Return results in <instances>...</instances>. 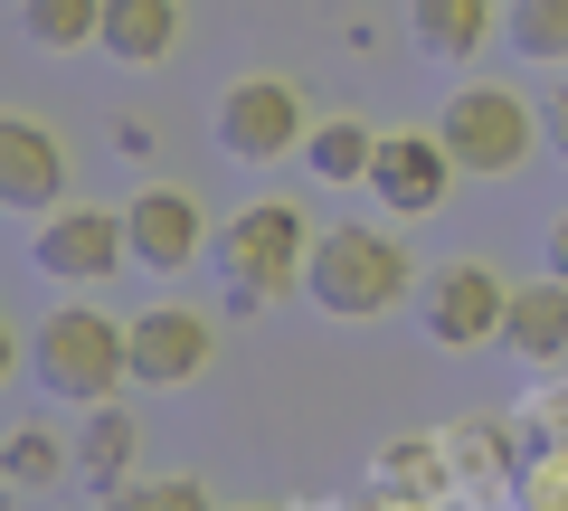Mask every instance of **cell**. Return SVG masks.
<instances>
[{
  "label": "cell",
  "instance_id": "6da1fadb",
  "mask_svg": "<svg viewBox=\"0 0 568 511\" xmlns=\"http://www.w3.org/2000/svg\"><path fill=\"white\" fill-rule=\"evenodd\" d=\"M313 237L323 227L304 218L294 200H246L237 218L219 227V275H227V304L237 313H275V304H294L304 294V275H313Z\"/></svg>",
  "mask_w": 568,
  "mask_h": 511
},
{
  "label": "cell",
  "instance_id": "7a4b0ae2",
  "mask_svg": "<svg viewBox=\"0 0 568 511\" xmlns=\"http://www.w3.org/2000/svg\"><path fill=\"white\" fill-rule=\"evenodd\" d=\"M417 294V266H407V246L369 218H342L313 237V275H304V304L323 323H379Z\"/></svg>",
  "mask_w": 568,
  "mask_h": 511
},
{
  "label": "cell",
  "instance_id": "3957f363",
  "mask_svg": "<svg viewBox=\"0 0 568 511\" xmlns=\"http://www.w3.org/2000/svg\"><path fill=\"white\" fill-rule=\"evenodd\" d=\"M436 133H446L455 171H474V181H521L530 152L549 143V114L511 76H465L446 95V114H436Z\"/></svg>",
  "mask_w": 568,
  "mask_h": 511
},
{
  "label": "cell",
  "instance_id": "277c9868",
  "mask_svg": "<svg viewBox=\"0 0 568 511\" xmlns=\"http://www.w3.org/2000/svg\"><path fill=\"white\" fill-rule=\"evenodd\" d=\"M29 369H39V389L67 398V408H95V398H114L123 379H133V331L114 323L104 304H58L39 313V331H29Z\"/></svg>",
  "mask_w": 568,
  "mask_h": 511
},
{
  "label": "cell",
  "instance_id": "5b68a950",
  "mask_svg": "<svg viewBox=\"0 0 568 511\" xmlns=\"http://www.w3.org/2000/svg\"><path fill=\"white\" fill-rule=\"evenodd\" d=\"M304 133H313V114H304V85H294V76H237V85H219L209 143H219L237 171H275L284 152H304Z\"/></svg>",
  "mask_w": 568,
  "mask_h": 511
},
{
  "label": "cell",
  "instance_id": "8992f818",
  "mask_svg": "<svg viewBox=\"0 0 568 511\" xmlns=\"http://www.w3.org/2000/svg\"><path fill=\"white\" fill-rule=\"evenodd\" d=\"M503 323H511V285L484 256H455V266L417 275V331L436 350H484V341H503Z\"/></svg>",
  "mask_w": 568,
  "mask_h": 511
},
{
  "label": "cell",
  "instance_id": "52a82bcc",
  "mask_svg": "<svg viewBox=\"0 0 568 511\" xmlns=\"http://www.w3.org/2000/svg\"><path fill=\"white\" fill-rule=\"evenodd\" d=\"M123 246H133L142 275H190L219 246V227H209V208L190 200L181 181H142L133 200H123Z\"/></svg>",
  "mask_w": 568,
  "mask_h": 511
},
{
  "label": "cell",
  "instance_id": "ba28073f",
  "mask_svg": "<svg viewBox=\"0 0 568 511\" xmlns=\"http://www.w3.org/2000/svg\"><path fill=\"white\" fill-rule=\"evenodd\" d=\"M133 246H123V208H85V200H67V208H48V218H29V266L48 275V285H104V275L123 266Z\"/></svg>",
  "mask_w": 568,
  "mask_h": 511
},
{
  "label": "cell",
  "instance_id": "9c48e42d",
  "mask_svg": "<svg viewBox=\"0 0 568 511\" xmlns=\"http://www.w3.org/2000/svg\"><path fill=\"white\" fill-rule=\"evenodd\" d=\"M123 331H133V389H190L219 350V323L190 304H142L123 313Z\"/></svg>",
  "mask_w": 568,
  "mask_h": 511
},
{
  "label": "cell",
  "instance_id": "30bf717a",
  "mask_svg": "<svg viewBox=\"0 0 568 511\" xmlns=\"http://www.w3.org/2000/svg\"><path fill=\"white\" fill-rule=\"evenodd\" d=\"M455 190V152L446 133H379V162H369V200L388 218H436Z\"/></svg>",
  "mask_w": 568,
  "mask_h": 511
},
{
  "label": "cell",
  "instance_id": "8fae6325",
  "mask_svg": "<svg viewBox=\"0 0 568 511\" xmlns=\"http://www.w3.org/2000/svg\"><path fill=\"white\" fill-rule=\"evenodd\" d=\"M0 208H10V218L67 208V143L39 114H0Z\"/></svg>",
  "mask_w": 568,
  "mask_h": 511
},
{
  "label": "cell",
  "instance_id": "7c38bea8",
  "mask_svg": "<svg viewBox=\"0 0 568 511\" xmlns=\"http://www.w3.org/2000/svg\"><path fill=\"white\" fill-rule=\"evenodd\" d=\"M503 29V0H407V39L436 67H474Z\"/></svg>",
  "mask_w": 568,
  "mask_h": 511
},
{
  "label": "cell",
  "instance_id": "4fadbf2b",
  "mask_svg": "<svg viewBox=\"0 0 568 511\" xmlns=\"http://www.w3.org/2000/svg\"><path fill=\"white\" fill-rule=\"evenodd\" d=\"M503 350L521 369H568V275H540V285H511V323Z\"/></svg>",
  "mask_w": 568,
  "mask_h": 511
},
{
  "label": "cell",
  "instance_id": "5bb4252c",
  "mask_svg": "<svg viewBox=\"0 0 568 511\" xmlns=\"http://www.w3.org/2000/svg\"><path fill=\"white\" fill-rule=\"evenodd\" d=\"M77 483H95V492H114V483H133V454H142V427H133V408L123 398H95V408L77 417Z\"/></svg>",
  "mask_w": 568,
  "mask_h": 511
},
{
  "label": "cell",
  "instance_id": "9a60e30c",
  "mask_svg": "<svg viewBox=\"0 0 568 511\" xmlns=\"http://www.w3.org/2000/svg\"><path fill=\"white\" fill-rule=\"evenodd\" d=\"M104 58L114 67H162L181 48V0H104Z\"/></svg>",
  "mask_w": 568,
  "mask_h": 511
},
{
  "label": "cell",
  "instance_id": "2e32d148",
  "mask_svg": "<svg viewBox=\"0 0 568 511\" xmlns=\"http://www.w3.org/2000/svg\"><path fill=\"white\" fill-rule=\"evenodd\" d=\"M369 162H379V133L351 123V114L304 133V171H313V181H332V190H369Z\"/></svg>",
  "mask_w": 568,
  "mask_h": 511
},
{
  "label": "cell",
  "instance_id": "e0dca14e",
  "mask_svg": "<svg viewBox=\"0 0 568 511\" xmlns=\"http://www.w3.org/2000/svg\"><path fill=\"white\" fill-rule=\"evenodd\" d=\"M20 39L39 58H77L104 39V0H20Z\"/></svg>",
  "mask_w": 568,
  "mask_h": 511
},
{
  "label": "cell",
  "instance_id": "ac0fdd59",
  "mask_svg": "<svg viewBox=\"0 0 568 511\" xmlns=\"http://www.w3.org/2000/svg\"><path fill=\"white\" fill-rule=\"evenodd\" d=\"M503 48L521 67H568V0H503Z\"/></svg>",
  "mask_w": 568,
  "mask_h": 511
},
{
  "label": "cell",
  "instance_id": "d6986e66",
  "mask_svg": "<svg viewBox=\"0 0 568 511\" xmlns=\"http://www.w3.org/2000/svg\"><path fill=\"white\" fill-rule=\"evenodd\" d=\"M369 483H379V502H407V492H436L446 483V446H379V464H369Z\"/></svg>",
  "mask_w": 568,
  "mask_h": 511
},
{
  "label": "cell",
  "instance_id": "ffe728a7",
  "mask_svg": "<svg viewBox=\"0 0 568 511\" xmlns=\"http://www.w3.org/2000/svg\"><path fill=\"white\" fill-rule=\"evenodd\" d=\"M0 473H10L20 492H39V483H67V473H77V446H58V436L20 427L10 446H0Z\"/></svg>",
  "mask_w": 568,
  "mask_h": 511
},
{
  "label": "cell",
  "instance_id": "44dd1931",
  "mask_svg": "<svg viewBox=\"0 0 568 511\" xmlns=\"http://www.w3.org/2000/svg\"><path fill=\"white\" fill-rule=\"evenodd\" d=\"M104 511H219V502H209L200 473H142V483L104 492Z\"/></svg>",
  "mask_w": 568,
  "mask_h": 511
},
{
  "label": "cell",
  "instance_id": "7402d4cb",
  "mask_svg": "<svg viewBox=\"0 0 568 511\" xmlns=\"http://www.w3.org/2000/svg\"><path fill=\"white\" fill-rule=\"evenodd\" d=\"M540 436H549V454H568V389L540 398Z\"/></svg>",
  "mask_w": 568,
  "mask_h": 511
},
{
  "label": "cell",
  "instance_id": "603a6c76",
  "mask_svg": "<svg viewBox=\"0 0 568 511\" xmlns=\"http://www.w3.org/2000/svg\"><path fill=\"white\" fill-rule=\"evenodd\" d=\"M114 152L123 162H152V123H114Z\"/></svg>",
  "mask_w": 568,
  "mask_h": 511
},
{
  "label": "cell",
  "instance_id": "cb8c5ba5",
  "mask_svg": "<svg viewBox=\"0 0 568 511\" xmlns=\"http://www.w3.org/2000/svg\"><path fill=\"white\" fill-rule=\"evenodd\" d=\"M540 114H549V152H559V162H568V85H559V95L540 104Z\"/></svg>",
  "mask_w": 568,
  "mask_h": 511
},
{
  "label": "cell",
  "instance_id": "d4e9b609",
  "mask_svg": "<svg viewBox=\"0 0 568 511\" xmlns=\"http://www.w3.org/2000/svg\"><path fill=\"white\" fill-rule=\"evenodd\" d=\"M540 246H549V275H568V208L549 218V237H540Z\"/></svg>",
  "mask_w": 568,
  "mask_h": 511
},
{
  "label": "cell",
  "instance_id": "484cf974",
  "mask_svg": "<svg viewBox=\"0 0 568 511\" xmlns=\"http://www.w3.org/2000/svg\"><path fill=\"white\" fill-rule=\"evenodd\" d=\"M10 360H20V341H10V323H0V379H10Z\"/></svg>",
  "mask_w": 568,
  "mask_h": 511
},
{
  "label": "cell",
  "instance_id": "4316f807",
  "mask_svg": "<svg viewBox=\"0 0 568 511\" xmlns=\"http://www.w3.org/2000/svg\"><path fill=\"white\" fill-rule=\"evenodd\" d=\"M10 492H20V483H10V473H0V511H10Z\"/></svg>",
  "mask_w": 568,
  "mask_h": 511
},
{
  "label": "cell",
  "instance_id": "83f0119b",
  "mask_svg": "<svg viewBox=\"0 0 568 511\" xmlns=\"http://www.w3.org/2000/svg\"><path fill=\"white\" fill-rule=\"evenodd\" d=\"M369 511H398V502H369Z\"/></svg>",
  "mask_w": 568,
  "mask_h": 511
}]
</instances>
